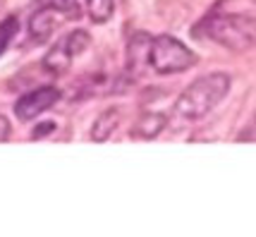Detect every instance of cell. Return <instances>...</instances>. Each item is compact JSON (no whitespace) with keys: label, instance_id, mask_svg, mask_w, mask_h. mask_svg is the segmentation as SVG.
<instances>
[{"label":"cell","instance_id":"cell-1","mask_svg":"<svg viewBox=\"0 0 256 237\" xmlns=\"http://www.w3.org/2000/svg\"><path fill=\"white\" fill-rule=\"evenodd\" d=\"M230 86H232V79L225 72H211L194 79L175 101V118L184 122L206 118L230 94Z\"/></svg>","mask_w":256,"mask_h":237},{"label":"cell","instance_id":"cell-2","mask_svg":"<svg viewBox=\"0 0 256 237\" xmlns=\"http://www.w3.org/2000/svg\"><path fill=\"white\" fill-rule=\"evenodd\" d=\"M204 26V36L232 53H244L256 46V17L242 12H218L211 14Z\"/></svg>","mask_w":256,"mask_h":237},{"label":"cell","instance_id":"cell-3","mask_svg":"<svg viewBox=\"0 0 256 237\" xmlns=\"http://www.w3.org/2000/svg\"><path fill=\"white\" fill-rule=\"evenodd\" d=\"M196 53L187 48L180 38L170 34H160L151 41V56H148V68L156 74H180L196 65Z\"/></svg>","mask_w":256,"mask_h":237},{"label":"cell","instance_id":"cell-4","mask_svg":"<svg viewBox=\"0 0 256 237\" xmlns=\"http://www.w3.org/2000/svg\"><path fill=\"white\" fill-rule=\"evenodd\" d=\"M60 89L58 86H38L34 91H26L24 96L17 98L14 103V115L22 120V122H29V120H36L38 115H44L46 110H50L58 101H60Z\"/></svg>","mask_w":256,"mask_h":237},{"label":"cell","instance_id":"cell-5","mask_svg":"<svg viewBox=\"0 0 256 237\" xmlns=\"http://www.w3.org/2000/svg\"><path fill=\"white\" fill-rule=\"evenodd\" d=\"M65 20L67 17L60 10H56V8H44V5H41V8L29 17V36H32V41L46 44V41L53 36V32L58 29V24L65 22Z\"/></svg>","mask_w":256,"mask_h":237},{"label":"cell","instance_id":"cell-6","mask_svg":"<svg viewBox=\"0 0 256 237\" xmlns=\"http://www.w3.org/2000/svg\"><path fill=\"white\" fill-rule=\"evenodd\" d=\"M151 36L139 32L130 38L127 44V74L130 77H139L144 68H148V56H151Z\"/></svg>","mask_w":256,"mask_h":237},{"label":"cell","instance_id":"cell-7","mask_svg":"<svg viewBox=\"0 0 256 237\" xmlns=\"http://www.w3.org/2000/svg\"><path fill=\"white\" fill-rule=\"evenodd\" d=\"M166 127H168L166 113H142L139 120L132 124L130 136H132V139H144V142H148V139H156Z\"/></svg>","mask_w":256,"mask_h":237},{"label":"cell","instance_id":"cell-8","mask_svg":"<svg viewBox=\"0 0 256 237\" xmlns=\"http://www.w3.org/2000/svg\"><path fill=\"white\" fill-rule=\"evenodd\" d=\"M120 118H122V113H120V108H106L103 113H98V118L94 120V124H91V142H96V144H100V142H108L110 139V134L118 130V124H120Z\"/></svg>","mask_w":256,"mask_h":237},{"label":"cell","instance_id":"cell-9","mask_svg":"<svg viewBox=\"0 0 256 237\" xmlns=\"http://www.w3.org/2000/svg\"><path fill=\"white\" fill-rule=\"evenodd\" d=\"M72 60H74V58L67 53L65 44H62V38H60V41L44 56L41 68H44L48 74H65L67 70H70V65H72Z\"/></svg>","mask_w":256,"mask_h":237},{"label":"cell","instance_id":"cell-10","mask_svg":"<svg viewBox=\"0 0 256 237\" xmlns=\"http://www.w3.org/2000/svg\"><path fill=\"white\" fill-rule=\"evenodd\" d=\"M62 44H65L67 53L72 58H79L86 53V48L91 46V34L86 29H74V32H70V34L62 38Z\"/></svg>","mask_w":256,"mask_h":237},{"label":"cell","instance_id":"cell-11","mask_svg":"<svg viewBox=\"0 0 256 237\" xmlns=\"http://www.w3.org/2000/svg\"><path fill=\"white\" fill-rule=\"evenodd\" d=\"M86 12H89L91 22L106 24L115 12V0H86Z\"/></svg>","mask_w":256,"mask_h":237},{"label":"cell","instance_id":"cell-12","mask_svg":"<svg viewBox=\"0 0 256 237\" xmlns=\"http://www.w3.org/2000/svg\"><path fill=\"white\" fill-rule=\"evenodd\" d=\"M20 32V20L14 14H8L2 22H0V58L5 56V50L10 48V44L14 41V36Z\"/></svg>","mask_w":256,"mask_h":237},{"label":"cell","instance_id":"cell-13","mask_svg":"<svg viewBox=\"0 0 256 237\" xmlns=\"http://www.w3.org/2000/svg\"><path fill=\"white\" fill-rule=\"evenodd\" d=\"M38 2V8L44 5V8H56L65 14L67 20H79L82 17V5H79V0H36Z\"/></svg>","mask_w":256,"mask_h":237},{"label":"cell","instance_id":"cell-14","mask_svg":"<svg viewBox=\"0 0 256 237\" xmlns=\"http://www.w3.org/2000/svg\"><path fill=\"white\" fill-rule=\"evenodd\" d=\"M50 132H56V122L53 120H46V122H38L32 130V139H41V136H48Z\"/></svg>","mask_w":256,"mask_h":237},{"label":"cell","instance_id":"cell-15","mask_svg":"<svg viewBox=\"0 0 256 237\" xmlns=\"http://www.w3.org/2000/svg\"><path fill=\"white\" fill-rule=\"evenodd\" d=\"M10 134H12L10 120H8L5 115L0 113V144H2V142H8V139H10Z\"/></svg>","mask_w":256,"mask_h":237}]
</instances>
